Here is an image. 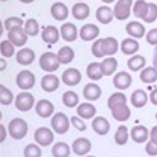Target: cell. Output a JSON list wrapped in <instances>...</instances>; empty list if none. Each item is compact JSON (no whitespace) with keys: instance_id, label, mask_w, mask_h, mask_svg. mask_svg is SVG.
<instances>
[{"instance_id":"cell-1","label":"cell","mask_w":157,"mask_h":157,"mask_svg":"<svg viewBox=\"0 0 157 157\" xmlns=\"http://www.w3.org/2000/svg\"><path fill=\"white\" fill-rule=\"evenodd\" d=\"M8 131L14 140H23L28 133V124L23 119L16 117V119H13L9 122Z\"/></svg>"},{"instance_id":"cell-2","label":"cell","mask_w":157,"mask_h":157,"mask_svg":"<svg viewBox=\"0 0 157 157\" xmlns=\"http://www.w3.org/2000/svg\"><path fill=\"white\" fill-rule=\"evenodd\" d=\"M39 64H40V67L46 72H54L60 66L57 54L54 52H44L39 59Z\"/></svg>"},{"instance_id":"cell-3","label":"cell","mask_w":157,"mask_h":157,"mask_svg":"<svg viewBox=\"0 0 157 157\" xmlns=\"http://www.w3.org/2000/svg\"><path fill=\"white\" fill-rule=\"evenodd\" d=\"M71 121V120H70ZM70 121L67 119V116L63 112H56L52 119H51V127L52 130L59 133V135H63L65 132H67L69 127H70Z\"/></svg>"},{"instance_id":"cell-4","label":"cell","mask_w":157,"mask_h":157,"mask_svg":"<svg viewBox=\"0 0 157 157\" xmlns=\"http://www.w3.org/2000/svg\"><path fill=\"white\" fill-rule=\"evenodd\" d=\"M8 39L17 48H21L28 41V34L23 26H16L8 31Z\"/></svg>"},{"instance_id":"cell-5","label":"cell","mask_w":157,"mask_h":157,"mask_svg":"<svg viewBox=\"0 0 157 157\" xmlns=\"http://www.w3.org/2000/svg\"><path fill=\"white\" fill-rule=\"evenodd\" d=\"M34 96L30 92H20L15 99V107L21 112H26L34 107Z\"/></svg>"},{"instance_id":"cell-6","label":"cell","mask_w":157,"mask_h":157,"mask_svg":"<svg viewBox=\"0 0 157 157\" xmlns=\"http://www.w3.org/2000/svg\"><path fill=\"white\" fill-rule=\"evenodd\" d=\"M132 0H119L113 8V15L117 20H126L131 14Z\"/></svg>"},{"instance_id":"cell-7","label":"cell","mask_w":157,"mask_h":157,"mask_svg":"<svg viewBox=\"0 0 157 157\" xmlns=\"http://www.w3.org/2000/svg\"><path fill=\"white\" fill-rule=\"evenodd\" d=\"M16 85L21 90H30L35 85V75L31 71L23 70L16 76Z\"/></svg>"},{"instance_id":"cell-8","label":"cell","mask_w":157,"mask_h":157,"mask_svg":"<svg viewBox=\"0 0 157 157\" xmlns=\"http://www.w3.org/2000/svg\"><path fill=\"white\" fill-rule=\"evenodd\" d=\"M34 139H35V142H37L40 146H49L54 142V133L50 128L40 127L35 131Z\"/></svg>"},{"instance_id":"cell-9","label":"cell","mask_w":157,"mask_h":157,"mask_svg":"<svg viewBox=\"0 0 157 157\" xmlns=\"http://www.w3.org/2000/svg\"><path fill=\"white\" fill-rule=\"evenodd\" d=\"M63 82L67 86H75L77 84H80L81 81V72L78 71L77 69H74V67H70L67 70H65L63 72Z\"/></svg>"},{"instance_id":"cell-10","label":"cell","mask_w":157,"mask_h":157,"mask_svg":"<svg viewBox=\"0 0 157 157\" xmlns=\"http://www.w3.org/2000/svg\"><path fill=\"white\" fill-rule=\"evenodd\" d=\"M91 151V142L87 139L80 137L72 142V152L77 156H85Z\"/></svg>"},{"instance_id":"cell-11","label":"cell","mask_w":157,"mask_h":157,"mask_svg":"<svg viewBox=\"0 0 157 157\" xmlns=\"http://www.w3.org/2000/svg\"><path fill=\"white\" fill-rule=\"evenodd\" d=\"M111 113H112V117L116 120V121H120V122H124V121H127L131 116V111L128 109V106L126 104H120V105H116L111 109Z\"/></svg>"},{"instance_id":"cell-12","label":"cell","mask_w":157,"mask_h":157,"mask_svg":"<svg viewBox=\"0 0 157 157\" xmlns=\"http://www.w3.org/2000/svg\"><path fill=\"white\" fill-rule=\"evenodd\" d=\"M132 84V77L128 72L121 71V72H117L113 77V86L119 90H126L131 86Z\"/></svg>"},{"instance_id":"cell-13","label":"cell","mask_w":157,"mask_h":157,"mask_svg":"<svg viewBox=\"0 0 157 157\" xmlns=\"http://www.w3.org/2000/svg\"><path fill=\"white\" fill-rule=\"evenodd\" d=\"M60 33H61V36L65 41L67 43H72L77 39V35L80 34L77 31V28L72 24V23H65L63 24L61 29H60Z\"/></svg>"},{"instance_id":"cell-14","label":"cell","mask_w":157,"mask_h":157,"mask_svg":"<svg viewBox=\"0 0 157 157\" xmlns=\"http://www.w3.org/2000/svg\"><path fill=\"white\" fill-rule=\"evenodd\" d=\"M91 126L97 135H107L110 131V122L107 121V119H105L102 116L95 117L91 122Z\"/></svg>"},{"instance_id":"cell-15","label":"cell","mask_w":157,"mask_h":157,"mask_svg":"<svg viewBox=\"0 0 157 157\" xmlns=\"http://www.w3.org/2000/svg\"><path fill=\"white\" fill-rule=\"evenodd\" d=\"M148 136H150V131L144 125H137V126L132 127V130H131V139L136 144L146 142Z\"/></svg>"},{"instance_id":"cell-16","label":"cell","mask_w":157,"mask_h":157,"mask_svg":"<svg viewBox=\"0 0 157 157\" xmlns=\"http://www.w3.org/2000/svg\"><path fill=\"white\" fill-rule=\"evenodd\" d=\"M100 34V29L94 24H86L81 28L80 30V37L84 41H92L99 36Z\"/></svg>"},{"instance_id":"cell-17","label":"cell","mask_w":157,"mask_h":157,"mask_svg":"<svg viewBox=\"0 0 157 157\" xmlns=\"http://www.w3.org/2000/svg\"><path fill=\"white\" fill-rule=\"evenodd\" d=\"M54 105L49 101V100H40L36 102V107H35V111L36 113L43 117V119H46V117H50L52 113H54Z\"/></svg>"},{"instance_id":"cell-18","label":"cell","mask_w":157,"mask_h":157,"mask_svg":"<svg viewBox=\"0 0 157 157\" xmlns=\"http://www.w3.org/2000/svg\"><path fill=\"white\" fill-rule=\"evenodd\" d=\"M59 85H60V81H59L57 76L52 75V74H48L41 78V87L45 92H54Z\"/></svg>"},{"instance_id":"cell-19","label":"cell","mask_w":157,"mask_h":157,"mask_svg":"<svg viewBox=\"0 0 157 157\" xmlns=\"http://www.w3.org/2000/svg\"><path fill=\"white\" fill-rule=\"evenodd\" d=\"M51 15L55 20L64 21L69 16V9L64 3H55L51 6Z\"/></svg>"},{"instance_id":"cell-20","label":"cell","mask_w":157,"mask_h":157,"mask_svg":"<svg viewBox=\"0 0 157 157\" xmlns=\"http://www.w3.org/2000/svg\"><path fill=\"white\" fill-rule=\"evenodd\" d=\"M84 97L89 101H96L97 99H100L101 96V89L99 85H96L94 82H90L87 84L85 87H84Z\"/></svg>"},{"instance_id":"cell-21","label":"cell","mask_w":157,"mask_h":157,"mask_svg":"<svg viewBox=\"0 0 157 157\" xmlns=\"http://www.w3.org/2000/svg\"><path fill=\"white\" fill-rule=\"evenodd\" d=\"M35 60V52L31 49H21L16 52V61L20 65H31Z\"/></svg>"},{"instance_id":"cell-22","label":"cell","mask_w":157,"mask_h":157,"mask_svg":"<svg viewBox=\"0 0 157 157\" xmlns=\"http://www.w3.org/2000/svg\"><path fill=\"white\" fill-rule=\"evenodd\" d=\"M101 48H102V52L105 54V56H112L117 52L119 50V43L115 37H105L102 39V44H101Z\"/></svg>"},{"instance_id":"cell-23","label":"cell","mask_w":157,"mask_h":157,"mask_svg":"<svg viewBox=\"0 0 157 157\" xmlns=\"http://www.w3.org/2000/svg\"><path fill=\"white\" fill-rule=\"evenodd\" d=\"M126 31L130 36L135 39H141L145 36V26L139 21H130L126 25Z\"/></svg>"},{"instance_id":"cell-24","label":"cell","mask_w":157,"mask_h":157,"mask_svg":"<svg viewBox=\"0 0 157 157\" xmlns=\"http://www.w3.org/2000/svg\"><path fill=\"white\" fill-rule=\"evenodd\" d=\"M60 34L61 33H59V30L56 29V26L54 25H49L44 29V31L41 33V37H43V40L45 43H49V44H55L57 43L59 40V37H60Z\"/></svg>"},{"instance_id":"cell-25","label":"cell","mask_w":157,"mask_h":157,"mask_svg":"<svg viewBox=\"0 0 157 157\" xmlns=\"http://www.w3.org/2000/svg\"><path fill=\"white\" fill-rule=\"evenodd\" d=\"M72 16L76 20H85L90 15V6L85 3H76L72 6Z\"/></svg>"},{"instance_id":"cell-26","label":"cell","mask_w":157,"mask_h":157,"mask_svg":"<svg viewBox=\"0 0 157 157\" xmlns=\"http://www.w3.org/2000/svg\"><path fill=\"white\" fill-rule=\"evenodd\" d=\"M147 100H148L147 94H146L144 90H141V89L133 91L132 95H131V102H132V105H133L136 109L144 107V106L147 104Z\"/></svg>"},{"instance_id":"cell-27","label":"cell","mask_w":157,"mask_h":157,"mask_svg":"<svg viewBox=\"0 0 157 157\" xmlns=\"http://www.w3.org/2000/svg\"><path fill=\"white\" fill-rule=\"evenodd\" d=\"M113 11L109 6H100L96 10V19L101 24H110L113 19Z\"/></svg>"},{"instance_id":"cell-28","label":"cell","mask_w":157,"mask_h":157,"mask_svg":"<svg viewBox=\"0 0 157 157\" xmlns=\"http://www.w3.org/2000/svg\"><path fill=\"white\" fill-rule=\"evenodd\" d=\"M77 115L80 116L81 119H85V120L92 119V117L96 115V107L89 102L81 104V105L77 106Z\"/></svg>"},{"instance_id":"cell-29","label":"cell","mask_w":157,"mask_h":157,"mask_svg":"<svg viewBox=\"0 0 157 157\" xmlns=\"http://www.w3.org/2000/svg\"><path fill=\"white\" fill-rule=\"evenodd\" d=\"M86 75L90 80L92 81H97L104 76V72L101 70V65L99 63H91L89 64V66L86 67Z\"/></svg>"},{"instance_id":"cell-30","label":"cell","mask_w":157,"mask_h":157,"mask_svg":"<svg viewBox=\"0 0 157 157\" xmlns=\"http://www.w3.org/2000/svg\"><path fill=\"white\" fill-rule=\"evenodd\" d=\"M140 78L141 81L145 84H153L157 80V69L153 66L150 67H145L141 72H140Z\"/></svg>"},{"instance_id":"cell-31","label":"cell","mask_w":157,"mask_h":157,"mask_svg":"<svg viewBox=\"0 0 157 157\" xmlns=\"http://www.w3.org/2000/svg\"><path fill=\"white\" fill-rule=\"evenodd\" d=\"M57 57H59V61L60 64H70L74 57H75V52L70 46H63L60 50L57 51Z\"/></svg>"},{"instance_id":"cell-32","label":"cell","mask_w":157,"mask_h":157,"mask_svg":"<svg viewBox=\"0 0 157 157\" xmlns=\"http://www.w3.org/2000/svg\"><path fill=\"white\" fill-rule=\"evenodd\" d=\"M140 45L136 41V39H125V40L121 43V51L125 55H133L135 52H137Z\"/></svg>"},{"instance_id":"cell-33","label":"cell","mask_w":157,"mask_h":157,"mask_svg":"<svg viewBox=\"0 0 157 157\" xmlns=\"http://www.w3.org/2000/svg\"><path fill=\"white\" fill-rule=\"evenodd\" d=\"M100 65H101V70H102L104 75L105 76H111L116 71L117 65L119 64H117V60L115 57H107L104 61L100 63Z\"/></svg>"},{"instance_id":"cell-34","label":"cell","mask_w":157,"mask_h":157,"mask_svg":"<svg viewBox=\"0 0 157 157\" xmlns=\"http://www.w3.org/2000/svg\"><path fill=\"white\" fill-rule=\"evenodd\" d=\"M145 65H146V60L142 55H135L127 61V66L131 71H140L145 67Z\"/></svg>"},{"instance_id":"cell-35","label":"cell","mask_w":157,"mask_h":157,"mask_svg":"<svg viewBox=\"0 0 157 157\" xmlns=\"http://www.w3.org/2000/svg\"><path fill=\"white\" fill-rule=\"evenodd\" d=\"M52 156L54 157H69L70 156V147L65 142H56L52 146Z\"/></svg>"},{"instance_id":"cell-36","label":"cell","mask_w":157,"mask_h":157,"mask_svg":"<svg viewBox=\"0 0 157 157\" xmlns=\"http://www.w3.org/2000/svg\"><path fill=\"white\" fill-rule=\"evenodd\" d=\"M148 13V3L145 0H136L133 4V15L139 19H144Z\"/></svg>"},{"instance_id":"cell-37","label":"cell","mask_w":157,"mask_h":157,"mask_svg":"<svg viewBox=\"0 0 157 157\" xmlns=\"http://www.w3.org/2000/svg\"><path fill=\"white\" fill-rule=\"evenodd\" d=\"M128 140V130L125 125H121L115 133V142L117 145H125Z\"/></svg>"},{"instance_id":"cell-38","label":"cell","mask_w":157,"mask_h":157,"mask_svg":"<svg viewBox=\"0 0 157 157\" xmlns=\"http://www.w3.org/2000/svg\"><path fill=\"white\" fill-rule=\"evenodd\" d=\"M127 99H126V95L122 92H115L109 97V101H107V106L111 110L113 106L116 105H120V104H126Z\"/></svg>"},{"instance_id":"cell-39","label":"cell","mask_w":157,"mask_h":157,"mask_svg":"<svg viewBox=\"0 0 157 157\" xmlns=\"http://www.w3.org/2000/svg\"><path fill=\"white\" fill-rule=\"evenodd\" d=\"M63 102L67 107H75L78 104V96L74 91H66L63 95Z\"/></svg>"},{"instance_id":"cell-40","label":"cell","mask_w":157,"mask_h":157,"mask_svg":"<svg viewBox=\"0 0 157 157\" xmlns=\"http://www.w3.org/2000/svg\"><path fill=\"white\" fill-rule=\"evenodd\" d=\"M14 101V95L13 92L5 87L4 85L0 86V102H2V105H10L11 102Z\"/></svg>"},{"instance_id":"cell-41","label":"cell","mask_w":157,"mask_h":157,"mask_svg":"<svg viewBox=\"0 0 157 157\" xmlns=\"http://www.w3.org/2000/svg\"><path fill=\"white\" fill-rule=\"evenodd\" d=\"M14 46L15 45L10 40H3L2 44H0V51H2V55L4 57H11L15 52Z\"/></svg>"},{"instance_id":"cell-42","label":"cell","mask_w":157,"mask_h":157,"mask_svg":"<svg viewBox=\"0 0 157 157\" xmlns=\"http://www.w3.org/2000/svg\"><path fill=\"white\" fill-rule=\"evenodd\" d=\"M24 29L29 36H36L39 33V24L35 19H29L24 24Z\"/></svg>"},{"instance_id":"cell-43","label":"cell","mask_w":157,"mask_h":157,"mask_svg":"<svg viewBox=\"0 0 157 157\" xmlns=\"http://www.w3.org/2000/svg\"><path fill=\"white\" fill-rule=\"evenodd\" d=\"M24 156L25 157H40L41 156V150L39 146L30 144L24 148Z\"/></svg>"},{"instance_id":"cell-44","label":"cell","mask_w":157,"mask_h":157,"mask_svg":"<svg viewBox=\"0 0 157 157\" xmlns=\"http://www.w3.org/2000/svg\"><path fill=\"white\" fill-rule=\"evenodd\" d=\"M23 24H25V23L21 20L20 17H16V16H10L4 21V26L8 31L11 30L13 28H16V26H23Z\"/></svg>"},{"instance_id":"cell-45","label":"cell","mask_w":157,"mask_h":157,"mask_svg":"<svg viewBox=\"0 0 157 157\" xmlns=\"http://www.w3.org/2000/svg\"><path fill=\"white\" fill-rule=\"evenodd\" d=\"M156 19H157V5L153 3H150L148 4V13L144 17V21L147 24H151L156 20Z\"/></svg>"},{"instance_id":"cell-46","label":"cell","mask_w":157,"mask_h":157,"mask_svg":"<svg viewBox=\"0 0 157 157\" xmlns=\"http://www.w3.org/2000/svg\"><path fill=\"white\" fill-rule=\"evenodd\" d=\"M101 44H102V39H99V40H96L92 46H91V52L94 56L96 57H104L105 54L102 52V48H101Z\"/></svg>"},{"instance_id":"cell-47","label":"cell","mask_w":157,"mask_h":157,"mask_svg":"<svg viewBox=\"0 0 157 157\" xmlns=\"http://www.w3.org/2000/svg\"><path fill=\"white\" fill-rule=\"evenodd\" d=\"M70 120H71V124L74 125V127H75L76 130L81 131V132L86 130V124H85L81 119H78V117H76V116H72Z\"/></svg>"},{"instance_id":"cell-48","label":"cell","mask_w":157,"mask_h":157,"mask_svg":"<svg viewBox=\"0 0 157 157\" xmlns=\"http://www.w3.org/2000/svg\"><path fill=\"white\" fill-rule=\"evenodd\" d=\"M146 40L150 45H157V29H151L147 35H146Z\"/></svg>"},{"instance_id":"cell-49","label":"cell","mask_w":157,"mask_h":157,"mask_svg":"<svg viewBox=\"0 0 157 157\" xmlns=\"http://www.w3.org/2000/svg\"><path fill=\"white\" fill-rule=\"evenodd\" d=\"M146 152L150 156H157V145L153 141L147 142V145H146Z\"/></svg>"},{"instance_id":"cell-50","label":"cell","mask_w":157,"mask_h":157,"mask_svg":"<svg viewBox=\"0 0 157 157\" xmlns=\"http://www.w3.org/2000/svg\"><path fill=\"white\" fill-rule=\"evenodd\" d=\"M150 139L157 145V126H153L152 130L150 131Z\"/></svg>"},{"instance_id":"cell-51","label":"cell","mask_w":157,"mask_h":157,"mask_svg":"<svg viewBox=\"0 0 157 157\" xmlns=\"http://www.w3.org/2000/svg\"><path fill=\"white\" fill-rule=\"evenodd\" d=\"M150 100H151V102H152L153 105L157 106V87L151 92V95H150Z\"/></svg>"},{"instance_id":"cell-52","label":"cell","mask_w":157,"mask_h":157,"mask_svg":"<svg viewBox=\"0 0 157 157\" xmlns=\"http://www.w3.org/2000/svg\"><path fill=\"white\" fill-rule=\"evenodd\" d=\"M0 131H2V137H0V142H4L5 136H6V130L3 125H0Z\"/></svg>"},{"instance_id":"cell-53","label":"cell","mask_w":157,"mask_h":157,"mask_svg":"<svg viewBox=\"0 0 157 157\" xmlns=\"http://www.w3.org/2000/svg\"><path fill=\"white\" fill-rule=\"evenodd\" d=\"M153 66L157 69V45L153 50Z\"/></svg>"},{"instance_id":"cell-54","label":"cell","mask_w":157,"mask_h":157,"mask_svg":"<svg viewBox=\"0 0 157 157\" xmlns=\"http://www.w3.org/2000/svg\"><path fill=\"white\" fill-rule=\"evenodd\" d=\"M21 3H25V4H30V3H33L34 0H20Z\"/></svg>"},{"instance_id":"cell-55","label":"cell","mask_w":157,"mask_h":157,"mask_svg":"<svg viewBox=\"0 0 157 157\" xmlns=\"http://www.w3.org/2000/svg\"><path fill=\"white\" fill-rule=\"evenodd\" d=\"M0 63H2V70H4V67H5V61H4V60H0Z\"/></svg>"},{"instance_id":"cell-56","label":"cell","mask_w":157,"mask_h":157,"mask_svg":"<svg viewBox=\"0 0 157 157\" xmlns=\"http://www.w3.org/2000/svg\"><path fill=\"white\" fill-rule=\"evenodd\" d=\"M101 2H102V3H113L115 0H101Z\"/></svg>"},{"instance_id":"cell-57","label":"cell","mask_w":157,"mask_h":157,"mask_svg":"<svg viewBox=\"0 0 157 157\" xmlns=\"http://www.w3.org/2000/svg\"><path fill=\"white\" fill-rule=\"evenodd\" d=\"M156 120H157V112H156Z\"/></svg>"},{"instance_id":"cell-58","label":"cell","mask_w":157,"mask_h":157,"mask_svg":"<svg viewBox=\"0 0 157 157\" xmlns=\"http://www.w3.org/2000/svg\"><path fill=\"white\" fill-rule=\"evenodd\" d=\"M2 2H6V0H2Z\"/></svg>"},{"instance_id":"cell-59","label":"cell","mask_w":157,"mask_h":157,"mask_svg":"<svg viewBox=\"0 0 157 157\" xmlns=\"http://www.w3.org/2000/svg\"><path fill=\"white\" fill-rule=\"evenodd\" d=\"M77 2H81V0H77Z\"/></svg>"}]
</instances>
